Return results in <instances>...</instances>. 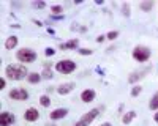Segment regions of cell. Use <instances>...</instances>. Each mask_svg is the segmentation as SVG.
Returning a JSON list of instances; mask_svg holds the SVG:
<instances>
[{"label":"cell","mask_w":158,"mask_h":126,"mask_svg":"<svg viewBox=\"0 0 158 126\" xmlns=\"http://www.w3.org/2000/svg\"><path fill=\"white\" fill-rule=\"evenodd\" d=\"M5 74L13 81H22L29 76L27 68H25L24 65H8L5 68Z\"/></svg>","instance_id":"cell-1"},{"label":"cell","mask_w":158,"mask_h":126,"mask_svg":"<svg viewBox=\"0 0 158 126\" xmlns=\"http://www.w3.org/2000/svg\"><path fill=\"white\" fill-rule=\"evenodd\" d=\"M16 58L22 63H32L35 58H36V52L32 49H27V47H24L21 50H18L16 52Z\"/></svg>","instance_id":"cell-2"},{"label":"cell","mask_w":158,"mask_h":126,"mask_svg":"<svg viewBox=\"0 0 158 126\" xmlns=\"http://www.w3.org/2000/svg\"><path fill=\"white\" fill-rule=\"evenodd\" d=\"M56 69L59 71V73H62V74H70V73H73L74 69H76V63L73 61V60H60V61H57L56 63Z\"/></svg>","instance_id":"cell-3"},{"label":"cell","mask_w":158,"mask_h":126,"mask_svg":"<svg viewBox=\"0 0 158 126\" xmlns=\"http://www.w3.org/2000/svg\"><path fill=\"white\" fill-rule=\"evenodd\" d=\"M98 115H100V110H98V109H92V110H89V112L85 113V115H82L81 120H79L74 126H89Z\"/></svg>","instance_id":"cell-4"},{"label":"cell","mask_w":158,"mask_h":126,"mask_svg":"<svg viewBox=\"0 0 158 126\" xmlns=\"http://www.w3.org/2000/svg\"><path fill=\"white\" fill-rule=\"evenodd\" d=\"M133 57L138 60V61H147L150 58V50L147 47H144V46H138L135 47L133 50Z\"/></svg>","instance_id":"cell-5"},{"label":"cell","mask_w":158,"mask_h":126,"mask_svg":"<svg viewBox=\"0 0 158 126\" xmlns=\"http://www.w3.org/2000/svg\"><path fill=\"white\" fill-rule=\"evenodd\" d=\"M10 98L11 99H16V101H25L29 98V93L24 90V88H13L10 92Z\"/></svg>","instance_id":"cell-6"},{"label":"cell","mask_w":158,"mask_h":126,"mask_svg":"<svg viewBox=\"0 0 158 126\" xmlns=\"http://www.w3.org/2000/svg\"><path fill=\"white\" fill-rule=\"evenodd\" d=\"M24 118H25V121H36L40 118V112L35 107H29L24 113Z\"/></svg>","instance_id":"cell-7"},{"label":"cell","mask_w":158,"mask_h":126,"mask_svg":"<svg viewBox=\"0 0 158 126\" xmlns=\"http://www.w3.org/2000/svg\"><path fill=\"white\" fill-rule=\"evenodd\" d=\"M74 90V84L73 82H68V84H62L57 87V93L59 95H68L70 92Z\"/></svg>","instance_id":"cell-8"},{"label":"cell","mask_w":158,"mask_h":126,"mask_svg":"<svg viewBox=\"0 0 158 126\" xmlns=\"http://www.w3.org/2000/svg\"><path fill=\"white\" fill-rule=\"evenodd\" d=\"M13 121H15V117H13L10 112H2L0 113V124L2 126H10Z\"/></svg>","instance_id":"cell-9"},{"label":"cell","mask_w":158,"mask_h":126,"mask_svg":"<svg viewBox=\"0 0 158 126\" xmlns=\"http://www.w3.org/2000/svg\"><path fill=\"white\" fill-rule=\"evenodd\" d=\"M68 110L67 109H56L51 112V120H60V118H65L67 117Z\"/></svg>","instance_id":"cell-10"},{"label":"cell","mask_w":158,"mask_h":126,"mask_svg":"<svg viewBox=\"0 0 158 126\" xmlns=\"http://www.w3.org/2000/svg\"><path fill=\"white\" fill-rule=\"evenodd\" d=\"M95 96H97V93L94 90H84L81 93V99L84 101V103H92V101L95 99Z\"/></svg>","instance_id":"cell-11"},{"label":"cell","mask_w":158,"mask_h":126,"mask_svg":"<svg viewBox=\"0 0 158 126\" xmlns=\"http://www.w3.org/2000/svg\"><path fill=\"white\" fill-rule=\"evenodd\" d=\"M146 73H149V69H142V71H138V73H133V74H131V76H130V77H128V82H130V84H135L136 81H139V79H142V77H144V74H146Z\"/></svg>","instance_id":"cell-12"},{"label":"cell","mask_w":158,"mask_h":126,"mask_svg":"<svg viewBox=\"0 0 158 126\" xmlns=\"http://www.w3.org/2000/svg\"><path fill=\"white\" fill-rule=\"evenodd\" d=\"M135 118H136V112H135V110H130V112H127L125 115L122 117V121H123L125 124H128V123L133 121Z\"/></svg>","instance_id":"cell-13"},{"label":"cell","mask_w":158,"mask_h":126,"mask_svg":"<svg viewBox=\"0 0 158 126\" xmlns=\"http://www.w3.org/2000/svg\"><path fill=\"white\" fill-rule=\"evenodd\" d=\"M18 46V36H10L8 40L5 41V47L6 49H13Z\"/></svg>","instance_id":"cell-14"},{"label":"cell","mask_w":158,"mask_h":126,"mask_svg":"<svg viewBox=\"0 0 158 126\" xmlns=\"http://www.w3.org/2000/svg\"><path fill=\"white\" fill-rule=\"evenodd\" d=\"M41 79H43L41 74H36V73H30V74L27 76V81H29L30 84H38Z\"/></svg>","instance_id":"cell-15"},{"label":"cell","mask_w":158,"mask_h":126,"mask_svg":"<svg viewBox=\"0 0 158 126\" xmlns=\"http://www.w3.org/2000/svg\"><path fill=\"white\" fill-rule=\"evenodd\" d=\"M74 47H77V40H70L68 43L60 44V49H74Z\"/></svg>","instance_id":"cell-16"},{"label":"cell","mask_w":158,"mask_h":126,"mask_svg":"<svg viewBox=\"0 0 158 126\" xmlns=\"http://www.w3.org/2000/svg\"><path fill=\"white\" fill-rule=\"evenodd\" d=\"M149 107L152 109V110H158V92L153 95V98L150 99V104H149Z\"/></svg>","instance_id":"cell-17"},{"label":"cell","mask_w":158,"mask_h":126,"mask_svg":"<svg viewBox=\"0 0 158 126\" xmlns=\"http://www.w3.org/2000/svg\"><path fill=\"white\" fill-rule=\"evenodd\" d=\"M40 104H41L43 107H48V106L51 104V99H49V96H46V95H43L41 98H40Z\"/></svg>","instance_id":"cell-18"},{"label":"cell","mask_w":158,"mask_h":126,"mask_svg":"<svg viewBox=\"0 0 158 126\" xmlns=\"http://www.w3.org/2000/svg\"><path fill=\"white\" fill-rule=\"evenodd\" d=\"M152 8H153V2H142L141 3V10L142 11H149Z\"/></svg>","instance_id":"cell-19"},{"label":"cell","mask_w":158,"mask_h":126,"mask_svg":"<svg viewBox=\"0 0 158 126\" xmlns=\"http://www.w3.org/2000/svg\"><path fill=\"white\" fill-rule=\"evenodd\" d=\"M41 77H43V79H52V77H54V76H52L51 68H44V71H43V74H41Z\"/></svg>","instance_id":"cell-20"},{"label":"cell","mask_w":158,"mask_h":126,"mask_svg":"<svg viewBox=\"0 0 158 126\" xmlns=\"http://www.w3.org/2000/svg\"><path fill=\"white\" fill-rule=\"evenodd\" d=\"M122 13H123V16L130 18V5H128V3H123V6H122Z\"/></svg>","instance_id":"cell-21"},{"label":"cell","mask_w":158,"mask_h":126,"mask_svg":"<svg viewBox=\"0 0 158 126\" xmlns=\"http://www.w3.org/2000/svg\"><path fill=\"white\" fill-rule=\"evenodd\" d=\"M117 36H118V32H109V33L106 35V38H108V40H111V41H112V40H115Z\"/></svg>","instance_id":"cell-22"},{"label":"cell","mask_w":158,"mask_h":126,"mask_svg":"<svg viewBox=\"0 0 158 126\" xmlns=\"http://www.w3.org/2000/svg\"><path fill=\"white\" fill-rule=\"evenodd\" d=\"M141 93V87L139 85H136L135 88H133V90H131V96H138Z\"/></svg>","instance_id":"cell-23"},{"label":"cell","mask_w":158,"mask_h":126,"mask_svg":"<svg viewBox=\"0 0 158 126\" xmlns=\"http://www.w3.org/2000/svg\"><path fill=\"white\" fill-rule=\"evenodd\" d=\"M51 11H52V13H62L63 8H62L60 5H54V6H51Z\"/></svg>","instance_id":"cell-24"},{"label":"cell","mask_w":158,"mask_h":126,"mask_svg":"<svg viewBox=\"0 0 158 126\" xmlns=\"http://www.w3.org/2000/svg\"><path fill=\"white\" fill-rule=\"evenodd\" d=\"M77 52L81 54V55H92V50L90 49H79Z\"/></svg>","instance_id":"cell-25"},{"label":"cell","mask_w":158,"mask_h":126,"mask_svg":"<svg viewBox=\"0 0 158 126\" xmlns=\"http://www.w3.org/2000/svg\"><path fill=\"white\" fill-rule=\"evenodd\" d=\"M32 6H33V8H44L46 3H44V2H33Z\"/></svg>","instance_id":"cell-26"},{"label":"cell","mask_w":158,"mask_h":126,"mask_svg":"<svg viewBox=\"0 0 158 126\" xmlns=\"http://www.w3.org/2000/svg\"><path fill=\"white\" fill-rule=\"evenodd\" d=\"M44 54H46L48 57H51V55H54V54H56V49H52V47H48V49L44 50Z\"/></svg>","instance_id":"cell-27"},{"label":"cell","mask_w":158,"mask_h":126,"mask_svg":"<svg viewBox=\"0 0 158 126\" xmlns=\"http://www.w3.org/2000/svg\"><path fill=\"white\" fill-rule=\"evenodd\" d=\"M104 40H106V36H104V35H100V36L97 38V41H98V43H103Z\"/></svg>","instance_id":"cell-28"},{"label":"cell","mask_w":158,"mask_h":126,"mask_svg":"<svg viewBox=\"0 0 158 126\" xmlns=\"http://www.w3.org/2000/svg\"><path fill=\"white\" fill-rule=\"evenodd\" d=\"M5 85H6V82H5V79H2V81H0V87H2V90L5 88Z\"/></svg>","instance_id":"cell-29"},{"label":"cell","mask_w":158,"mask_h":126,"mask_svg":"<svg viewBox=\"0 0 158 126\" xmlns=\"http://www.w3.org/2000/svg\"><path fill=\"white\" fill-rule=\"evenodd\" d=\"M153 120H155V121L158 123V112H156V113H155V115H153Z\"/></svg>","instance_id":"cell-30"},{"label":"cell","mask_w":158,"mask_h":126,"mask_svg":"<svg viewBox=\"0 0 158 126\" xmlns=\"http://www.w3.org/2000/svg\"><path fill=\"white\" fill-rule=\"evenodd\" d=\"M101 126H112V124H111V123H103Z\"/></svg>","instance_id":"cell-31"}]
</instances>
